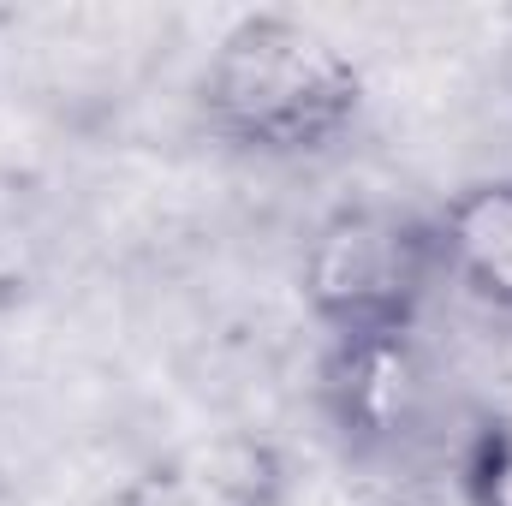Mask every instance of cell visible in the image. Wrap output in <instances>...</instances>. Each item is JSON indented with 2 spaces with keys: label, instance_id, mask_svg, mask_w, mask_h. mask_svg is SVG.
Listing matches in <instances>:
<instances>
[{
  "label": "cell",
  "instance_id": "obj_4",
  "mask_svg": "<svg viewBox=\"0 0 512 506\" xmlns=\"http://www.w3.org/2000/svg\"><path fill=\"white\" fill-rule=\"evenodd\" d=\"M114 506H286V453L251 429H203L149 453Z\"/></svg>",
  "mask_w": 512,
  "mask_h": 506
},
{
  "label": "cell",
  "instance_id": "obj_7",
  "mask_svg": "<svg viewBox=\"0 0 512 506\" xmlns=\"http://www.w3.org/2000/svg\"><path fill=\"white\" fill-rule=\"evenodd\" d=\"M382 506H459V501H435V495H393Z\"/></svg>",
  "mask_w": 512,
  "mask_h": 506
},
{
  "label": "cell",
  "instance_id": "obj_6",
  "mask_svg": "<svg viewBox=\"0 0 512 506\" xmlns=\"http://www.w3.org/2000/svg\"><path fill=\"white\" fill-rule=\"evenodd\" d=\"M453 501L459 506H512V411L483 417L453 459Z\"/></svg>",
  "mask_w": 512,
  "mask_h": 506
},
{
  "label": "cell",
  "instance_id": "obj_2",
  "mask_svg": "<svg viewBox=\"0 0 512 506\" xmlns=\"http://www.w3.org/2000/svg\"><path fill=\"white\" fill-rule=\"evenodd\" d=\"M447 286L429 209L405 203H340L316 221L298 256V292L328 340H393L417 334V316Z\"/></svg>",
  "mask_w": 512,
  "mask_h": 506
},
{
  "label": "cell",
  "instance_id": "obj_3",
  "mask_svg": "<svg viewBox=\"0 0 512 506\" xmlns=\"http://www.w3.org/2000/svg\"><path fill=\"white\" fill-rule=\"evenodd\" d=\"M316 393H322L328 429L364 459H387V453L411 447L423 435V423H429V405H435L417 334L328 340Z\"/></svg>",
  "mask_w": 512,
  "mask_h": 506
},
{
  "label": "cell",
  "instance_id": "obj_5",
  "mask_svg": "<svg viewBox=\"0 0 512 506\" xmlns=\"http://www.w3.org/2000/svg\"><path fill=\"white\" fill-rule=\"evenodd\" d=\"M429 215H435L447 286L495 316H512V173L459 185Z\"/></svg>",
  "mask_w": 512,
  "mask_h": 506
},
{
  "label": "cell",
  "instance_id": "obj_1",
  "mask_svg": "<svg viewBox=\"0 0 512 506\" xmlns=\"http://www.w3.org/2000/svg\"><path fill=\"white\" fill-rule=\"evenodd\" d=\"M358 60L310 18L245 12L209 48L197 78L203 126L256 161H310L364 120Z\"/></svg>",
  "mask_w": 512,
  "mask_h": 506
}]
</instances>
